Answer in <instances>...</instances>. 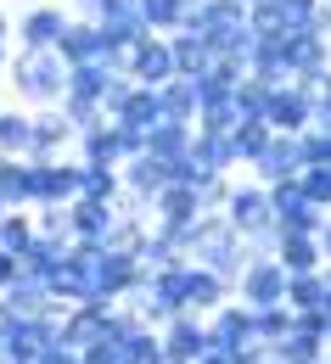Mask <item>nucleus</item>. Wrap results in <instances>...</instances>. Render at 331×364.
<instances>
[{
  "label": "nucleus",
  "instance_id": "nucleus-1",
  "mask_svg": "<svg viewBox=\"0 0 331 364\" xmlns=\"http://www.w3.org/2000/svg\"><path fill=\"white\" fill-rule=\"evenodd\" d=\"M0 73L11 79L17 107H28V112H34V107H56L62 90H68V62H62L56 50H11Z\"/></svg>",
  "mask_w": 331,
  "mask_h": 364
},
{
  "label": "nucleus",
  "instance_id": "nucleus-2",
  "mask_svg": "<svg viewBox=\"0 0 331 364\" xmlns=\"http://www.w3.org/2000/svg\"><path fill=\"white\" fill-rule=\"evenodd\" d=\"M219 213H225V225L247 241V252H275L281 225H275V213H270V185L236 180V174H231V196H225Z\"/></svg>",
  "mask_w": 331,
  "mask_h": 364
},
{
  "label": "nucleus",
  "instance_id": "nucleus-3",
  "mask_svg": "<svg viewBox=\"0 0 331 364\" xmlns=\"http://www.w3.org/2000/svg\"><path fill=\"white\" fill-rule=\"evenodd\" d=\"M281 291H286V269L275 264V252H247V264L231 280V297L247 309H270V303H281Z\"/></svg>",
  "mask_w": 331,
  "mask_h": 364
},
{
  "label": "nucleus",
  "instance_id": "nucleus-4",
  "mask_svg": "<svg viewBox=\"0 0 331 364\" xmlns=\"http://www.w3.org/2000/svg\"><path fill=\"white\" fill-rule=\"evenodd\" d=\"M68 17H73V11H68V6H51V0L28 6L23 17H11V50H56Z\"/></svg>",
  "mask_w": 331,
  "mask_h": 364
},
{
  "label": "nucleus",
  "instance_id": "nucleus-5",
  "mask_svg": "<svg viewBox=\"0 0 331 364\" xmlns=\"http://www.w3.org/2000/svg\"><path fill=\"white\" fill-rule=\"evenodd\" d=\"M281 62H286V73H292V85H309V90H315V79L331 68V40L309 34V28H286L281 34Z\"/></svg>",
  "mask_w": 331,
  "mask_h": 364
},
{
  "label": "nucleus",
  "instance_id": "nucleus-6",
  "mask_svg": "<svg viewBox=\"0 0 331 364\" xmlns=\"http://www.w3.org/2000/svg\"><path fill=\"white\" fill-rule=\"evenodd\" d=\"M270 213H275L281 230H298V235H320V225H326V208H315V202L303 196L298 174L270 185Z\"/></svg>",
  "mask_w": 331,
  "mask_h": 364
},
{
  "label": "nucleus",
  "instance_id": "nucleus-7",
  "mask_svg": "<svg viewBox=\"0 0 331 364\" xmlns=\"http://www.w3.org/2000/svg\"><path fill=\"white\" fill-rule=\"evenodd\" d=\"M141 264H135V252H118V247H95L90 258V291H101V297H130L135 291V280H141Z\"/></svg>",
  "mask_w": 331,
  "mask_h": 364
},
{
  "label": "nucleus",
  "instance_id": "nucleus-8",
  "mask_svg": "<svg viewBox=\"0 0 331 364\" xmlns=\"http://www.w3.org/2000/svg\"><path fill=\"white\" fill-rule=\"evenodd\" d=\"M118 68L135 79V85H163V79H174V50H169V34H146L141 46H130L118 56Z\"/></svg>",
  "mask_w": 331,
  "mask_h": 364
},
{
  "label": "nucleus",
  "instance_id": "nucleus-9",
  "mask_svg": "<svg viewBox=\"0 0 331 364\" xmlns=\"http://www.w3.org/2000/svg\"><path fill=\"white\" fill-rule=\"evenodd\" d=\"M264 124L275 135H298L315 124V90L309 85H275L270 90V107H264Z\"/></svg>",
  "mask_w": 331,
  "mask_h": 364
},
{
  "label": "nucleus",
  "instance_id": "nucleus-10",
  "mask_svg": "<svg viewBox=\"0 0 331 364\" xmlns=\"http://www.w3.org/2000/svg\"><path fill=\"white\" fill-rule=\"evenodd\" d=\"M146 213H152V230H186L196 213H202V196H196V185H163L152 202H146Z\"/></svg>",
  "mask_w": 331,
  "mask_h": 364
},
{
  "label": "nucleus",
  "instance_id": "nucleus-11",
  "mask_svg": "<svg viewBox=\"0 0 331 364\" xmlns=\"http://www.w3.org/2000/svg\"><path fill=\"white\" fill-rule=\"evenodd\" d=\"M303 168V157H298V135H270L264 140V151L241 168L247 180H258V185H275V180H292Z\"/></svg>",
  "mask_w": 331,
  "mask_h": 364
},
{
  "label": "nucleus",
  "instance_id": "nucleus-12",
  "mask_svg": "<svg viewBox=\"0 0 331 364\" xmlns=\"http://www.w3.org/2000/svg\"><path fill=\"white\" fill-rule=\"evenodd\" d=\"M118 225V202H101V196H73L68 202V241H107V230Z\"/></svg>",
  "mask_w": 331,
  "mask_h": 364
},
{
  "label": "nucleus",
  "instance_id": "nucleus-13",
  "mask_svg": "<svg viewBox=\"0 0 331 364\" xmlns=\"http://www.w3.org/2000/svg\"><path fill=\"white\" fill-rule=\"evenodd\" d=\"M56 56H62L68 68H79V62H118L112 46L101 40V28L85 23V17H68V28H62V40H56Z\"/></svg>",
  "mask_w": 331,
  "mask_h": 364
},
{
  "label": "nucleus",
  "instance_id": "nucleus-14",
  "mask_svg": "<svg viewBox=\"0 0 331 364\" xmlns=\"http://www.w3.org/2000/svg\"><path fill=\"white\" fill-rule=\"evenodd\" d=\"M202 325H208V348H219V353H231V348H241V342H253V309L247 303H219L214 314H202Z\"/></svg>",
  "mask_w": 331,
  "mask_h": 364
},
{
  "label": "nucleus",
  "instance_id": "nucleus-15",
  "mask_svg": "<svg viewBox=\"0 0 331 364\" xmlns=\"http://www.w3.org/2000/svg\"><path fill=\"white\" fill-rule=\"evenodd\" d=\"M157 336H163V353L174 364H191L202 348H208V325H202V314H169L163 325H157Z\"/></svg>",
  "mask_w": 331,
  "mask_h": 364
},
{
  "label": "nucleus",
  "instance_id": "nucleus-16",
  "mask_svg": "<svg viewBox=\"0 0 331 364\" xmlns=\"http://www.w3.org/2000/svg\"><path fill=\"white\" fill-rule=\"evenodd\" d=\"M118 180H124V196L152 202V196L169 185V163H163V157H152V151H135V157H124V163H118Z\"/></svg>",
  "mask_w": 331,
  "mask_h": 364
},
{
  "label": "nucleus",
  "instance_id": "nucleus-17",
  "mask_svg": "<svg viewBox=\"0 0 331 364\" xmlns=\"http://www.w3.org/2000/svg\"><path fill=\"white\" fill-rule=\"evenodd\" d=\"M73 146V124L62 118V107H34V135H28V157H62Z\"/></svg>",
  "mask_w": 331,
  "mask_h": 364
},
{
  "label": "nucleus",
  "instance_id": "nucleus-18",
  "mask_svg": "<svg viewBox=\"0 0 331 364\" xmlns=\"http://www.w3.org/2000/svg\"><path fill=\"white\" fill-rule=\"evenodd\" d=\"M270 348V364H320L326 359V336H315V331H303V325H286L275 342H264Z\"/></svg>",
  "mask_w": 331,
  "mask_h": 364
},
{
  "label": "nucleus",
  "instance_id": "nucleus-19",
  "mask_svg": "<svg viewBox=\"0 0 331 364\" xmlns=\"http://www.w3.org/2000/svg\"><path fill=\"white\" fill-rule=\"evenodd\" d=\"M275 264H281L286 274H315V269H326L320 235H298V230H281V241H275Z\"/></svg>",
  "mask_w": 331,
  "mask_h": 364
},
{
  "label": "nucleus",
  "instance_id": "nucleus-20",
  "mask_svg": "<svg viewBox=\"0 0 331 364\" xmlns=\"http://www.w3.org/2000/svg\"><path fill=\"white\" fill-rule=\"evenodd\" d=\"M191 157H196L208 174H241V157H236V146H231L225 129H196V135H191Z\"/></svg>",
  "mask_w": 331,
  "mask_h": 364
},
{
  "label": "nucleus",
  "instance_id": "nucleus-21",
  "mask_svg": "<svg viewBox=\"0 0 331 364\" xmlns=\"http://www.w3.org/2000/svg\"><path fill=\"white\" fill-rule=\"evenodd\" d=\"M0 309H6V314H46V309H62V303H51V286L40 274L17 269V280L0 291Z\"/></svg>",
  "mask_w": 331,
  "mask_h": 364
},
{
  "label": "nucleus",
  "instance_id": "nucleus-22",
  "mask_svg": "<svg viewBox=\"0 0 331 364\" xmlns=\"http://www.w3.org/2000/svg\"><path fill=\"white\" fill-rule=\"evenodd\" d=\"M219 303H231V280L214 269H202V264H191L186 274V309L191 314H214Z\"/></svg>",
  "mask_w": 331,
  "mask_h": 364
},
{
  "label": "nucleus",
  "instance_id": "nucleus-23",
  "mask_svg": "<svg viewBox=\"0 0 331 364\" xmlns=\"http://www.w3.org/2000/svg\"><path fill=\"white\" fill-rule=\"evenodd\" d=\"M169 50H174V73H180V79L208 73V68H214V56H219V50L208 46L202 34H191V28H174V34H169Z\"/></svg>",
  "mask_w": 331,
  "mask_h": 364
},
{
  "label": "nucleus",
  "instance_id": "nucleus-24",
  "mask_svg": "<svg viewBox=\"0 0 331 364\" xmlns=\"http://www.w3.org/2000/svg\"><path fill=\"white\" fill-rule=\"evenodd\" d=\"M191 135H196V124H186V118H157V124L146 129V151L163 157V163H174V157L191 151Z\"/></svg>",
  "mask_w": 331,
  "mask_h": 364
},
{
  "label": "nucleus",
  "instance_id": "nucleus-25",
  "mask_svg": "<svg viewBox=\"0 0 331 364\" xmlns=\"http://www.w3.org/2000/svg\"><path fill=\"white\" fill-rule=\"evenodd\" d=\"M68 151H73L79 163H112V168L124 163V157H118V135H112V118H101V124H90V129H79Z\"/></svg>",
  "mask_w": 331,
  "mask_h": 364
},
{
  "label": "nucleus",
  "instance_id": "nucleus-26",
  "mask_svg": "<svg viewBox=\"0 0 331 364\" xmlns=\"http://www.w3.org/2000/svg\"><path fill=\"white\" fill-rule=\"evenodd\" d=\"M152 95H157V118H196V85L191 79H163V85H152Z\"/></svg>",
  "mask_w": 331,
  "mask_h": 364
},
{
  "label": "nucleus",
  "instance_id": "nucleus-27",
  "mask_svg": "<svg viewBox=\"0 0 331 364\" xmlns=\"http://www.w3.org/2000/svg\"><path fill=\"white\" fill-rule=\"evenodd\" d=\"M186 274H191V258L186 264H169V269H152V291H157V303L169 309V314H191L186 309Z\"/></svg>",
  "mask_w": 331,
  "mask_h": 364
},
{
  "label": "nucleus",
  "instance_id": "nucleus-28",
  "mask_svg": "<svg viewBox=\"0 0 331 364\" xmlns=\"http://www.w3.org/2000/svg\"><path fill=\"white\" fill-rule=\"evenodd\" d=\"M28 135H34V112L28 107H0V151L28 157Z\"/></svg>",
  "mask_w": 331,
  "mask_h": 364
},
{
  "label": "nucleus",
  "instance_id": "nucleus-29",
  "mask_svg": "<svg viewBox=\"0 0 331 364\" xmlns=\"http://www.w3.org/2000/svg\"><path fill=\"white\" fill-rule=\"evenodd\" d=\"M62 247H68V241H56V235H40V230H34V241L17 252V269H23V274H40V280H46V274L56 269V258H62Z\"/></svg>",
  "mask_w": 331,
  "mask_h": 364
},
{
  "label": "nucleus",
  "instance_id": "nucleus-30",
  "mask_svg": "<svg viewBox=\"0 0 331 364\" xmlns=\"http://www.w3.org/2000/svg\"><path fill=\"white\" fill-rule=\"evenodd\" d=\"M0 202H6V208H34V191H28V157H6V163H0Z\"/></svg>",
  "mask_w": 331,
  "mask_h": 364
},
{
  "label": "nucleus",
  "instance_id": "nucleus-31",
  "mask_svg": "<svg viewBox=\"0 0 331 364\" xmlns=\"http://www.w3.org/2000/svg\"><path fill=\"white\" fill-rule=\"evenodd\" d=\"M73 163H79V157H73ZM118 191H124V180H118V168H112V163H79V196L118 202Z\"/></svg>",
  "mask_w": 331,
  "mask_h": 364
},
{
  "label": "nucleus",
  "instance_id": "nucleus-32",
  "mask_svg": "<svg viewBox=\"0 0 331 364\" xmlns=\"http://www.w3.org/2000/svg\"><path fill=\"white\" fill-rule=\"evenodd\" d=\"M326 269H315V274H286V291H281V303L286 309H320V297H326Z\"/></svg>",
  "mask_w": 331,
  "mask_h": 364
},
{
  "label": "nucleus",
  "instance_id": "nucleus-33",
  "mask_svg": "<svg viewBox=\"0 0 331 364\" xmlns=\"http://www.w3.org/2000/svg\"><path fill=\"white\" fill-rule=\"evenodd\" d=\"M135 264H141L146 274L152 269H169V264H186V252L169 241V235H157V230H146L141 235V247H135Z\"/></svg>",
  "mask_w": 331,
  "mask_h": 364
},
{
  "label": "nucleus",
  "instance_id": "nucleus-34",
  "mask_svg": "<svg viewBox=\"0 0 331 364\" xmlns=\"http://www.w3.org/2000/svg\"><path fill=\"white\" fill-rule=\"evenodd\" d=\"M270 135H275V129H270L264 118H236V124H231V146H236L241 168H247V163L264 151V140H270Z\"/></svg>",
  "mask_w": 331,
  "mask_h": 364
},
{
  "label": "nucleus",
  "instance_id": "nucleus-35",
  "mask_svg": "<svg viewBox=\"0 0 331 364\" xmlns=\"http://www.w3.org/2000/svg\"><path fill=\"white\" fill-rule=\"evenodd\" d=\"M112 124H130V129H152V124H157V95L146 90V85H135V90H130V101H124V107L112 112Z\"/></svg>",
  "mask_w": 331,
  "mask_h": 364
},
{
  "label": "nucleus",
  "instance_id": "nucleus-36",
  "mask_svg": "<svg viewBox=\"0 0 331 364\" xmlns=\"http://www.w3.org/2000/svg\"><path fill=\"white\" fill-rule=\"evenodd\" d=\"M118 348H124V364H157V359H163V336H157V325H135Z\"/></svg>",
  "mask_w": 331,
  "mask_h": 364
},
{
  "label": "nucleus",
  "instance_id": "nucleus-37",
  "mask_svg": "<svg viewBox=\"0 0 331 364\" xmlns=\"http://www.w3.org/2000/svg\"><path fill=\"white\" fill-rule=\"evenodd\" d=\"M270 90H275V85H264V79H258V73H241L236 79V112L241 118H264V107H270Z\"/></svg>",
  "mask_w": 331,
  "mask_h": 364
},
{
  "label": "nucleus",
  "instance_id": "nucleus-38",
  "mask_svg": "<svg viewBox=\"0 0 331 364\" xmlns=\"http://www.w3.org/2000/svg\"><path fill=\"white\" fill-rule=\"evenodd\" d=\"M28 241H34V213L28 208H6L0 213V247L6 252H23Z\"/></svg>",
  "mask_w": 331,
  "mask_h": 364
},
{
  "label": "nucleus",
  "instance_id": "nucleus-39",
  "mask_svg": "<svg viewBox=\"0 0 331 364\" xmlns=\"http://www.w3.org/2000/svg\"><path fill=\"white\" fill-rule=\"evenodd\" d=\"M141 17L152 34H174V28H186V6L180 0H141Z\"/></svg>",
  "mask_w": 331,
  "mask_h": 364
},
{
  "label": "nucleus",
  "instance_id": "nucleus-40",
  "mask_svg": "<svg viewBox=\"0 0 331 364\" xmlns=\"http://www.w3.org/2000/svg\"><path fill=\"white\" fill-rule=\"evenodd\" d=\"M298 157H303V168H326L331 163V135L326 129H298Z\"/></svg>",
  "mask_w": 331,
  "mask_h": 364
},
{
  "label": "nucleus",
  "instance_id": "nucleus-41",
  "mask_svg": "<svg viewBox=\"0 0 331 364\" xmlns=\"http://www.w3.org/2000/svg\"><path fill=\"white\" fill-rule=\"evenodd\" d=\"M286 325H292V309L286 303H270V309H253V336L258 342H275Z\"/></svg>",
  "mask_w": 331,
  "mask_h": 364
},
{
  "label": "nucleus",
  "instance_id": "nucleus-42",
  "mask_svg": "<svg viewBox=\"0 0 331 364\" xmlns=\"http://www.w3.org/2000/svg\"><path fill=\"white\" fill-rule=\"evenodd\" d=\"M28 213H34V230H40V235L68 241V202H40V208H28Z\"/></svg>",
  "mask_w": 331,
  "mask_h": 364
},
{
  "label": "nucleus",
  "instance_id": "nucleus-43",
  "mask_svg": "<svg viewBox=\"0 0 331 364\" xmlns=\"http://www.w3.org/2000/svg\"><path fill=\"white\" fill-rule=\"evenodd\" d=\"M298 185H303V196H309L315 208L331 213V168H298Z\"/></svg>",
  "mask_w": 331,
  "mask_h": 364
},
{
  "label": "nucleus",
  "instance_id": "nucleus-44",
  "mask_svg": "<svg viewBox=\"0 0 331 364\" xmlns=\"http://www.w3.org/2000/svg\"><path fill=\"white\" fill-rule=\"evenodd\" d=\"M79 364H124V348L112 342V336H95L79 348Z\"/></svg>",
  "mask_w": 331,
  "mask_h": 364
},
{
  "label": "nucleus",
  "instance_id": "nucleus-45",
  "mask_svg": "<svg viewBox=\"0 0 331 364\" xmlns=\"http://www.w3.org/2000/svg\"><path fill=\"white\" fill-rule=\"evenodd\" d=\"M169 180H174V185H202V180H208V168L186 151V157H174V163H169Z\"/></svg>",
  "mask_w": 331,
  "mask_h": 364
},
{
  "label": "nucleus",
  "instance_id": "nucleus-46",
  "mask_svg": "<svg viewBox=\"0 0 331 364\" xmlns=\"http://www.w3.org/2000/svg\"><path fill=\"white\" fill-rule=\"evenodd\" d=\"M231 364H270V348L253 336V342H241V348H231Z\"/></svg>",
  "mask_w": 331,
  "mask_h": 364
},
{
  "label": "nucleus",
  "instance_id": "nucleus-47",
  "mask_svg": "<svg viewBox=\"0 0 331 364\" xmlns=\"http://www.w3.org/2000/svg\"><path fill=\"white\" fill-rule=\"evenodd\" d=\"M34 364H79V353H73L68 342H51V348H46V353H40Z\"/></svg>",
  "mask_w": 331,
  "mask_h": 364
},
{
  "label": "nucleus",
  "instance_id": "nucleus-48",
  "mask_svg": "<svg viewBox=\"0 0 331 364\" xmlns=\"http://www.w3.org/2000/svg\"><path fill=\"white\" fill-rule=\"evenodd\" d=\"M309 34L331 40V0H320V6H315V17H309Z\"/></svg>",
  "mask_w": 331,
  "mask_h": 364
},
{
  "label": "nucleus",
  "instance_id": "nucleus-49",
  "mask_svg": "<svg viewBox=\"0 0 331 364\" xmlns=\"http://www.w3.org/2000/svg\"><path fill=\"white\" fill-rule=\"evenodd\" d=\"M68 11H73V17H85V23H101V11H107V0H73Z\"/></svg>",
  "mask_w": 331,
  "mask_h": 364
},
{
  "label": "nucleus",
  "instance_id": "nucleus-50",
  "mask_svg": "<svg viewBox=\"0 0 331 364\" xmlns=\"http://www.w3.org/2000/svg\"><path fill=\"white\" fill-rule=\"evenodd\" d=\"M11 280H17V252H6V247H0V291H6Z\"/></svg>",
  "mask_w": 331,
  "mask_h": 364
},
{
  "label": "nucleus",
  "instance_id": "nucleus-51",
  "mask_svg": "<svg viewBox=\"0 0 331 364\" xmlns=\"http://www.w3.org/2000/svg\"><path fill=\"white\" fill-rule=\"evenodd\" d=\"M6 56H11V17L0 11V68H6Z\"/></svg>",
  "mask_w": 331,
  "mask_h": 364
},
{
  "label": "nucleus",
  "instance_id": "nucleus-52",
  "mask_svg": "<svg viewBox=\"0 0 331 364\" xmlns=\"http://www.w3.org/2000/svg\"><path fill=\"white\" fill-rule=\"evenodd\" d=\"M191 364H231V353H219V348H202V353H196Z\"/></svg>",
  "mask_w": 331,
  "mask_h": 364
},
{
  "label": "nucleus",
  "instance_id": "nucleus-53",
  "mask_svg": "<svg viewBox=\"0 0 331 364\" xmlns=\"http://www.w3.org/2000/svg\"><path fill=\"white\" fill-rule=\"evenodd\" d=\"M320 319H326V342H331V274H326V297H320Z\"/></svg>",
  "mask_w": 331,
  "mask_h": 364
},
{
  "label": "nucleus",
  "instance_id": "nucleus-54",
  "mask_svg": "<svg viewBox=\"0 0 331 364\" xmlns=\"http://www.w3.org/2000/svg\"><path fill=\"white\" fill-rule=\"evenodd\" d=\"M180 6H186V17H191V11H196V6H202V0H180Z\"/></svg>",
  "mask_w": 331,
  "mask_h": 364
},
{
  "label": "nucleus",
  "instance_id": "nucleus-55",
  "mask_svg": "<svg viewBox=\"0 0 331 364\" xmlns=\"http://www.w3.org/2000/svg\"><path fill=\"white\" fill-rule=\"evenodd\" d=\"M0 163H6V151H0Z\"/></svg>",
  "mask_w": 331,
  "mask_h": 364
},
{
  "label": "nucleus",
  "instance_id": "nucleus-56",
  "mask_svg": "<svg viewBox=\"0 0 331 364\" xmlns=\"http://www.w3.org/2000/svg\"><path fill=\"white\" fill-rule=\"evenodd\" d=\"M241 6H253V0H241Z\"/></svg>",
  "mask_w": 331,
  "mask_h": 364
},
{
  "label": "nucleus",
  "instance_id": "nucleus-57",
  "mask_svg": "<svg viewBox=\"0 0 331 364\" xmlns=\"http://www.w3.org/2000/svg\"><path fill=\"white\" fill-rule=\"evenodd\" d=\"M0 314H6V309H0Z\"/></svg>",
  "mask_w": 331,
  "mask_h": 364
},
{
  "label": "nucleus",
  "instance_id": "nucleus-58",
  "mask_svg": "<svg viewBox=\"0 0 331 364\" xmlns=\"http://www.w3.org/2000/svg\"><path fill=\"white\" fill-rule=\"evenodd\" d=\"M326 168H331V163H326Z\"/></svg>",
  "mask_w": 331,
  "mask_h": 364
}]
</instances>
